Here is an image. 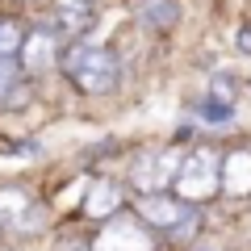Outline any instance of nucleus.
I'll return each mask as SVG.
<instances>
[{
    "instance_id": "11",
    "label": "nucleus",
    "mask_w": 251,
    "mask_h": 251,
    "mask_svg": "<svg viewBox=\"0 0 251 251\" xmlns=\"http://www.w3.org/2000/svg\"><path fill=\"white\" fill-rule=\"evenodd\" d=\"M138 21L147 29H155V34H168L180 21V0H143L138 4Z\"/></svg>"
},
{
    "instance_id": "16",
    "label": "nucleus",
    "mask_w": 251,
    "mask_h": 251,
    "mask_svg": "<svg viewBox=\"0 0 251 251\" xmlns=\"http://www.w3.org/2000/svg\"><path fill=\"white\" fill-rule=\"evenodd\" d=\"M239 50H243V54H251V25H243V29H239Z\"/></svg>"
},
{
    "instance_id": "17",
    "label": "nucleus",
    "mask_w": 251,
    "mask_h": 251,
    "mask_svg": "<svg viewBox=\"0 0 251 251\" xmlns=\"http://www.w3.org/2000/svg\"><path fill=\"white\" fill-rule=\"evenodd\" d=\"M193 251H222V247H193Z\"/></svg>"
},
{
    "instance_id": "6",
    "label": "nucleus",
    "mask_w": 251,
    "mask_h": 251,
    "mask_svg": "<svg viewBox=\"0 0 251 251\" xmlns=\"http://www.w3.org/2000/svg\"><path fill=\"white\" fill-rule=\"evenodd\" d=\"M17 63H21V72H25V75H46L50 67H59V63H63V50H59V29H46V25L29 29L25 42H21Z\"/></svg>"
},
{
    "instance_id": "12",
    "label": "nucleus",
    "mask_w": 251,
    "mask_h": 251,
    "mask_svg": "<svg viewBox=\"0 0 251 251\" xmlns=\"http://www.w3.org/2000/svg\"><path fill=\"white\" fill-rule=\"evenodd\" d=\"M193 113H197L205 126H230V122H234V105H226V100H214V97H201Z\"/></svg>"
},
{
    "instance_id": "1",
    "label": "nucleus",
    "mask_w": 251,
    "mask_h": 251,
    "mask_svg": "<svg viewBox=\"0 0 251 251\" xmlns=\"http://www.w3.org/2000/svg\"><path fill=\"white\" fill-rule=\"evenodd\" d=\"M63 75H67L72 88L84 92V97H105V92H113L117 80H122V63H117V54L109 50V46L75 42L63 54Z\"/></svg>"
},
{
    "instance_id": "8",
    "label": "nucleus",
    "mask_w": 251,
    "mask_h": 251,
    "mask_svg": "<svg viewBox=\"0 0 251 251\" xmlns=\"http://www.w3.org/2000/svg\"><path fill=\"white\" fill-rule=\"evenodd\" d=\"M50 17H54V29H59L63 38H75V42H80V38L97 25V0H54Z\"/></svg>"
},
{
    "instance_id": "13",
    "label": "nucleus",
    "mask_w": 251,
    "mask_h": 251,
    "mask_svg": "<svg viewBox=\"0 0 251 251\" xmlns=\"http://www.w3.org/2000/svg\"><path fill=\"white\" fill-rule=\"evenodd\" d=\"M21 42H25L21 25H17L13 17H0V63L13 59V54H21Z\"/></svg>"
},
{
    "instance_id": "4",
    "label": "nucleus",
    "mask_w": 251,
    "mask_h": 251,
    "mask_svg": "<svg viewBox=\"0 0 251 251\" xmlns=\"http://www.w3.org/2000/svg\"><path fill=\"white\" fill-rule=\"evenodd\" d=\"M197 205H188V201H180L176 193H143V197L134 201V218L143 226H151V230L159 234H172L184 226V218L193 214Z\"/></svg>"
},
{
    "instance_id": "2",
    "label": "nucleus",
    "mask_w": 251,
    "mask_h": 251,
    "mask_svg": "<svg viewBox=\"0 0 251 251\" xmlns=\"http://www.w3.org/2000/svg\"><path fill=\"white\" fill-rule=\"evenodd\" d=\"M172 193L180 201H188V205H201V201L218 197L222 193V155L214 147H193V151H184V163L176 172Z\"/></svg>"
},
{
    "instance_id": "15",
    "label": "nucleus",
    "mask_w": 251,
    "mask_h": 251,
    "mask_svg": "<svg viewBox=\"0 0 251 251\" xmlns=\"http://www.w3.org/2000/svg\"><path fill=\"white\" fill-rule=\"evenodd\" d=\"M13 84H17V67H13V59L0 63V105L13 97Z\"/></svg>"
},
{
    "instance_id": "3",
    "label": "nucleus",
    "mask_w": 251,
    "mask_h": 251,
    "mask_svg": "<svg viewBox=\"0 0 251 251\" xmlns=\"http://www.w3.org/2000/svg\"><path fill=\"white\" fill-rule=\"evenodd\" d=\"M184 163V151L180 147H147L130 159V184L143 193H168L176 184V172Z\"/></svg>"
},
{
    "instance_id": "10",
    "label": "nucleus",
    "mask_w": 251,
    "mask_h": 251,
    "mask_svg": "<svg viewBox=\"0 0 251 251\" xmlns=\"http://www.w3.org/2000/svg\"><path fill=\"white\" fill-rule=\"evenodd\" d=\"M117 209H122V184L117 180H97L84 197V214L92 222H109V218H117Z\"/></svg>"
},
{
    "instance_id": "14",
    "label": "nucleus",
    "mask_w": 251,
    "mask_h": 251,
    "mask_svg": "<svg viewBox=\"0 0 251 251\" xmlns=\"http://www.w3.org/2000/svg\"><path fill=\"white\" fill-rule=\"evenodd\" d=\"M205 97L234 105V97H239V75H230V72H218L214 80H209V92H205Z\"/></svg>"
},
{
    "instance_id": "5",
    "label": "nucleus",
    "mask_w": 251,
    "mask_h": 251,
    "mask_svg": "<svg viewBox=\"0 0 251 251\" xmlns=\"http://www.w3.org/2000/svg\"><path fill=\"white\" fill-rule=\"evenodd\" d=\"M92 251H155V239H151V226L117 214L100 226V234L92 239Z\"/></svg>"
},
{
    "instance_id": "9",
    "label": "nucleus",
    "mask_w": 251,
    "mask_h": 251,
    "mask_svg": "<svg viewBox=\"0 0 251 251\" xmlns=\"http://www.w3.org/2000/svg\"><path fill=\"white\" fill-rule=\"evenodd\" d=\"M222 188L230 197H251V147H234L222 155Z\"/></svg>"
},
{
    "instance_id": "7",
    "label": "nucleus",
    "mask_w": 251,
    "mask_h": 251,
    "mask_svg": "<svg viewBox=\"0 0 251 251\" xmlns=\"http://www.w3.org/2000/svg\"><path fill=\"white\" fill-rule=\"evenodd\" d=\"M42 226V209H38V201L29 197L21 184H9L0 188V230H38Z\"/></svg>"
}]
</instances>
